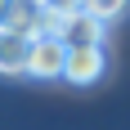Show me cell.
<instances>
[{"label":"cell","mask_w":130,"mask_h":130,"mask_svg":"<svg viewBox=\"0 0 130 130\" xmlns=\"http://www.w3.org/2000/svg\"><path fill=\"white\" fill-rule=\"evenodd\" d=\"M63 58H67V45L54 36V31H40V36H31V54H27V72L23 76L58 81L63 76Z\"/></svg>","instance_id":"obj_1"},{"label":"cell","mask_w":130,"mask_h":130,"mask_svg":"<svg viewBox=\"0 0 130 130\" xmlns=\"http://www.w3.org/2000/svg\"><path fill=\"white\" fill-rule=\"evenodd\" d=\"M103 72H108L103 45L67 50V58H63V81H67V85H76V90H85V85H94V81H103Z\"/></svg>","instance_id":"obj_2"},{"label":"cell","mask_w":130,"mask_h":130,"mask_svg":"<svg viewBox=\"0 0 130 130\" xmlns=\"http://www.w3.org/2000/svg\"><path fill=\"white\" fill-rule=\"evenodd\" d=\"M103 31H108V27L99 23V18H90L85 9H67L63 18H58V27H54V36L63 40L67 50H85V45H103Z\"/></svg>","instance_id":"obj_3"},{"label":"cell","mask_w":130,"mask_h":130,"mask_svg":"<svg viewBox=\"0 0 130 130\" xmlns=\"http://www.w3.org/2000/svg\"><path fill=\"white\" fill-rule=\"evenodd\" d=\"M27 54H31V36L13 31V27H0V76H23Z\"/></svg>","instance_id":"obj_4"},{"label":"cell","mask_w":130,"mask_h":130,"mask_svg":"<svg viewBox=\"0 0 130 130\" xmlns=\"http://www.w3.org/2000/svg\"><path fill=\"white\" fill-rule=\"evenodd\" d=\"M76 9H85L90 18H99V23H117V18H126L130 13V0H76Z\"/></svg>","instance_id":"obj_5"},{"label":"cell","mask_w":130,"mask_h":130,"mask_svg":"<svg viewBox=\"0 0 130 130\" xmlns=\"http://www.w3.org/2000/svg\"><path fill=\"white\" fill-rule=\"evenodd\" d=\"M0 13H5V0H0Z\"/></svg>","instance_id":"obj_6"}]
</instances>
